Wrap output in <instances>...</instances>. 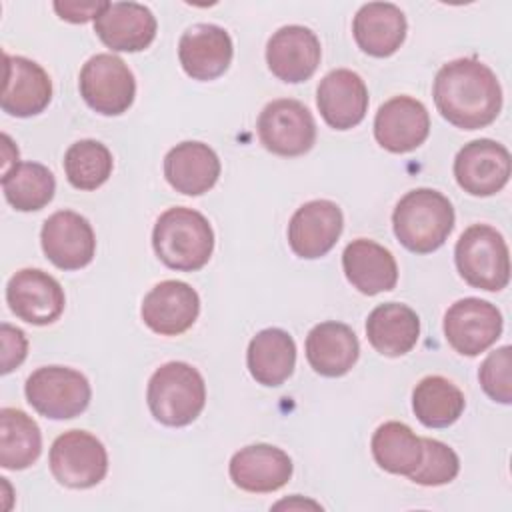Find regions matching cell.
<instances>
[{"label": "cell", "instance_id": "cell-1", "mask_svg": "<svg viewBox=\"0 0 512 512\" xmlns=\"http://www.w3.org/2000/svg\"><path fill=\"white\" fill-rule=\"evenodd\" d=\"M432 96L444 120L462 130H478L496 120L502 108V88L496 74L476 58L444 64Z\"/></svg>", "mask_w": 512, "mask_h": 512}, {"label": "cell", "instance_id": "cell-2", "mask_svg": "<svg viewBox=\"0 0 512 512\" xmlns=\"http://www.w3.org/2000/svg\"><path fill=\"white\" fill-rule=\"evenodd\" d=\"M152 246L160 262L168 268L194 272L208 264L214 250V232L206 216L198 210L174 206L156 220Z\"/></svg>", "mask_w": 512, "mask_h": 512}, {"label": "cell", "instance_id": "cell-3", "mask_svg": "<svg viewBox=\"0 0 512 512\" xmlns=\"http://www.w3.org/2000/svg\"><path fill=\"white\" fill-rule=\"evenodd\" d=\"M392 228L406 250L428 254L448 240L454 228V208L442 192L416 188L398 200L392 212Z\"/></svg>", "mask_w": 512, "mask_h": 512}, {"label": "cell", "instance_id": "cell-4", "mask_svg": "<svg viewBox=\"0 0 512 512\" xmlns=\"http://www.w3.org/2000/svg\"><path fill=\"white\" fill-rule=\"evenodd\" d=\"M146 400L160 424L188 426L206 404V384L192 364L166 362L150 376Z\"/></svg>", "mask_w": 512, "mask_h": 512}, {"label": "cell", "instance_id": "cell-5", "mask_svg": "<svg viewBox=\"0 0 512 512\" xmlns=\"http://www.w3.org/2000/svg\"><path fill=\"white\" fill-rule=\"evenodd\" d=\"M460 276L474 288L498 292L510 280V256L502 234L488 224H474L462 232L454 248Z\"/></svg>", "mask_w": 512, "mask_h": 512}, {"label": "cell", "instance_id": "cell-6", "mask_svg": "<svg viewBox=\"0 0 512 512\" xmlns=\"http://www.w3.org/2000/svg\"><path fill=\"white\" fill-rule=\"evenodd\" d=\"M28 404L44 418L68 420L82 414L90 404L88 378L68 366H42L24 386Z\"/></svg>", "mask_w": 512, "mask_h": 512}, {"label": "cell", "instance_id": "cell-7", "mask_svg": "<svg viewBox=\"0 0 512 512\" xmlns=\"http://www.w3.org/2000/svg\"><path fill=\"white\" fill-rule=\"evenodd\" d=\"M52 476L68 488H92L108 472V454L104 444L84 430L60 434L50 448Z\"/></svg>", "mask_w": 512, "mask_h": 512}, {"label": "cell", "instance_id": "cell-8", "mask_svg": "<svg viewBox=\"0 0 512 512\" xmlns=\"http://www.w3.org/2000/svg\"><path fill=\"white\" fill-rule=\"evenodd\" d=\"M80 94L84 102L102 116L126 112L136 96L134 74L114 54H96L80 70Z\"/></svg>", "mask_w": 512, "mask_h": 512}, {"label": "cell", "instance_id": "cell-9", "mask_svg": "<svg viewBox=\"0 0 512 512\" xmlns=\"http://www.w3.org/2000/svg\"><path fill=\"white\" fill-rule=\"evenodd\" d=\"M258 138L272 154L302 156L316 142V122L302 102L272 100L258 116Z\"/></svg>", "mask_w": 512, "mask_h": 512}, {"label": "cell", "instance_id": "cell-10", "mask_svg": "<svg viewBox=\"0 0 512 512\" xmlns=\"http://www.w3.org/2000/svg\"><path fill=\"white\" fill-rule=\"evenodd\" d=\"M502 334L500 310L480 298H462L444 314V336L462 356H478Z\"/></svg>", "mask_w": 512, "mask_h": 512}, {"label": "cell", "instance_id": "cell-11", "mask_svg": "<svg viewBox=\"0 0 512 512\" xmlns=\"http://www.w3.org/2000/svg\"><path fill=\"white\" fill-rule=\"evenodd\" d=\"M510 152L496 140L480 138L464 144L454 158V178L472 196H492L510 178Z\"/></svg>", "mask_w": 512, "mask_h": 512}, {"label": "cell", "instance_id": "cell-12", "mask_svg": "<svg viewBox=\"0 0 512 512\" xmlns=\"http://www.w3.org/2000/svg\"><path fill=\"white\" fill-rule=\"evenodd\" d=\"M6 302L16 318L46 326L60 318L66 298L54 276L38 268H22L6 284Z\"/></svg>", "mask_w": 512, "mask_h": 512}, {"label": "cell", "instance_id": "cell-13", "mask_svg": "<svg viewBox=\"0 0 512 512\" xmlns=\"http://www.w3.org/2000/svg\"><path fill=\"white\" fill-rule=\"evenodd\" d=\"M46 258L60 270L88 266L96 252V238L90 222L74 210H58L46 218L40 232Z\"/></svg>", "mask_w": 512, "mask_h": 512}, {"label": "cell", "instance_id": "cell-14", "mask_svg": "<svg viewBox=\"0 0 512 512\" xmlns=\"http://www.w3.org/2000/svg\"><path fill=\"white\" fill-rule=\"evenodd\" d=\"M342 226L344 216L336 202L310 200L290 218L288 244L296 256L314 260L334 248L342 234Z\"/></svg>", "mask_w": 512, "mask_h": 512}, {"label": "cell", "instance_id": "cell-15", "mask_svg": "<svg viewBox=\"0 0 512 512\" xmlns=\"http://www.w3.org/2000/svg\"><path fill=\"white\" fill-rule=\"evenodd\" d=\"M430 132L426 106L412 96H394L384 102L374 118L376 142L394 154L416 150Z\"/></svg>", "mask_w": 512, "mask_h": 512}, {"label": "cell", "instance_id": "cell-16", "mask_svg": "<svg viewBox=\"0 0 512 512\" xmlns=\"http://www.w3.org/2000/svg\"><path fill=\"white\" fill-rule=\"evenodd\" d=\"M200 312L198 292L180 280L156 284L142 300L144 324L160 336H178L192 328Z\"/></svg>", "mask_w": 512, "mask_h": 512}, {"label": "cell", "instance_id": "cell-17", "mask_svg": "<svg viewBox=\"0 0 512 512\" xmlns=\"http://www.w3.org/2000/svg\"><path fill=\"white\" fill-rule=\"evenodd\" d=\"M322 48L318 36L298 24L276 30L266 46V62L270 72L288 84L308 80L320 64Z\"/></svg>", "mask_w": 512, "mask_h": 512}, {"label": "cell", "instance_id": "cell-18", "mask_svg": "<svg viewBox=\"0 0 512 512\" xmlns=\"http://www.w3.org/2000/svg\"><path fill=\"white\" fill-rule=\"evenodd\" d=\"M52 98V82L46 70L30 58L4 54V84L0 106L16 118L40 114Z\"/></svg>", "mask_w": 512, "mask_h": 512}, {"label": "cell", "instance_id": "cell-19", "mask_svg": "<svg viewBox=\"0 0 512 512\" xmlns=\"http://www.w3.org/2000/svg\"><path fill=\"white\" fill-rule=\"evenodd\" d=\"M232 38L216 24L190 26L178 44V58L184 72L200 82L222 76L232 62Z\"/></svg>", "mask_w": 512, "mask_h": 512}, {"label": "cell", "instance_id": "cell-20", "mask_svg": "<svg viewBox=\"0 0 512 512\" xmlns=\"http://www.w3.org/2000/svg\"><path fill=\"white\" fill-rule=\"evenodd\" d=\"M316 104L328 126L348 130L358 126L366 116L368 88L356 72L336 68L320 80Z\"/></svg>", "mask_w": 512, "mask_h": 512}, {"label": "cell", "instance_id": "cell-21", "mask_svg": "<svg viewBox=\"0 0 512 512\" xmlns=\"http://www.w3.org/2000/svg\"><path fill=\"white\" fill-rule=\"evenodd\" d=\"M94 32L116 52H140L156 38V18L144 4L110 2L94 20Z\"/></svg>", "mask_w": 512, "mask_h": 512}, {"label": "cell", "instance_id": "cell-22", "mask_svg": "<svg viewBox=\"0 0 512 512\" xmlns=\"http://www.w3.org/2000/svg\"><path fill=\"white\" fill-rule=\"evenodd\" d=\"M228 470L240 490L264 494L280 490L290 480L292 460L272 444H250L232 456Z\"/></svg>", "mask_w": 512, "mask_h": 512}, {"label": "cell", "instance_id": "cell-23", "mask_svg": "<svg viewBox=\"0 0 512 512\" xmlns=\"http://www.w3.org/2000/svg\"><path fill=\"white\" fill-rule=\"evenodd\" d=\"M164 176L176 192L200 196L208 192L220 176L218 154L204 142H180L164 158Z\"/></svg>", "mask_w": 512, "mask_h": 512}, {"label": "cell", "instance_id": "cell-24", "mask_svg": "<svg viewBox=\"0 0 512 512\" xmlns=\"http://www.w3.org/2000/svg\"><path fill=\"white\" fill-rule=\"evenodd\" d=\"M342 268L348 282L362 294L388 292L398 282V266L392 252L374 240H352L342 254Z\"/></svg>", "mask_w": 512, "mask_h": 512}, {"label": "cell", "instance_id": "cell-25", "mask_svg": "<svg viewBox=\"0 0 512 512\" xmlns=\"http://www.w3.org/2000/svg\"><path fill=\"white\" fill-rule=\"evenodd\" d=\"M360 354L354 330L342 322H320L306 336L308 364L326 378H338L352 370Z\"/></svg>", "mask_w": 512, "mask_h": 512}, {"label": "cell", "instance_id": "cell-26", "mask_svg": "<svg viewBox=\"0 0 512 512\" xmlns=\"http://www.w3.org/2000/svg\"><path fill=\"white\" fill-rule=\"evenodd\" d=\"M358 48L374 58L392 56L406 38V16L390 2L364 4L352 22Z\"/></svg>", "mask_w": 512, "mask_h": 512}, {"label": "cell", "instance_id": "cell-27", "mask_svg": "<svg viewBox=\"0 0 512 512\" xmlns=\"http://www.w3.org/2000/svg\"><path fill=\"white\" fill-rule=\"evenodd\" d=\"M420 336L418 314L400 302L376 306L366 320V338L382 356L398 358L410 352Z\"/></svg>", "mask_w": 512, "mask_h": 512}, {"label": "cell", "instance_id": "cell-28", "mask_svg": "<svg viewBox=\"0 0 512 512\" xmlns=\"http://www.w3.org/2000/svg\"><path fill=\"white\" fill-rule=\"evenodd\" d=\"M246 364L250 376L262 386H280L296 364L294 338L282 328H264L248 344Z\"/></svg>", "mask_w": 512, "mask_h": 512}, {"label": "cell", "instance_id": "cell-29", "mask_svg": "<svg viewBox=\"0 0 512 512\" xmlns=\"http://www.w3.org/2000/svg\"><path fill=\"white\" fill-rule=\"evenodd\" d=\"M462 390L444 376L422 378L412 392V410L428 428H446L464 412Z\"/></svg>", "mask_w": 512, "mask_h": 512}, {"label": "cell", "instance_id": "cell-30", "mask_svg": "<svg viewBox=\"0 0 512 512\" xmlns=\"http://www.w3.org/2000/svg\"><path fill=\"white\" fill-rule=\"evenodd\" d=\"M42 452V434L26 412L18 408L0 410V464L6 470L32 466Z\"/></svg>", "mask_w": 512, "mask_h": 512}, {"label": "cell", "instance_id": "cell-31", "mask_svg": "<svg viewBox=\"0 0 512 512\" xmlns=\"http://www.w3.org/2000/svg\"><path fill=\"white\" fill-rule=\"evenodd\" d=\"M372 456L376 464L390 474L410 476L422 462V438L404 422H384L376 428L372 442Z\"/></svg>", "mask_w": 512, "mask_h": 512}, {"label": "cell", "instance_id": "cell-32", "mask_svg": "<svg viewBox=\"0 0 512 512\" xmlns=\"http://www.w3.org/2000/svg\"><path fill=\"white\" fill-rule=\"evenodd\" d=\"M2 190L6 202L20 212L44 208L56 190L54 174L38 162H18L2 172Z\"/></svg>", "mask_w": 512, "mask_h": 512}, {"label": "cell", "instance_id": "cell-33", "mask_svg": "<svg viewBox=\"0 0 512 512\" xmlns=\"http://www.w3.org/2000/svg\"><path fill=\"white\" fill-rule=\"evenodd\" d=\"M110 150L92 138L74 142L64 154V172L68 182L78 190H96L112 174Z\"/></svg>", "mask_w": 512, "mask_h": 512}, {"label": "cell", "instance_id": "cell-34", "mask_svg": "<svg viewBox=\"0 0 512 512\" xmlns=\"http://www.w3.org/2000/svg\"><path fill=\"white\" fill-rule=\"evenodd\" d=\"M422 452L420 466L408 476L412 482L422 486H442L458 476L460 460L448 444L434 438H422Z\"/></svg>", "mask_w": 512, "mask_h": 512}, {"label": "cell", "instance_id": "cell-35", "mask_svg": "<svg viewBox=\"0 0 512 512\" xmlns=\"http://www.w3.org/2000/svg\"><path fill=\"white\" fill-rule=\"evenodd\" d=\"M510 366H512V348L502 346L490 352L478 370V378L484 392L500 404L512 402Z\"/></svg>", "mask_w": 512, "mask_h": 512}, {"label": "cell", "instance_id": "cell-36", "mask_svg": "<svg viewBox=\"0 0 512 512\" xmlns=\"http://www.w3.org/2000/svg\"><path fill=\"white\" fill-rule=\"evenodd\" d=\"M0 336H2V374H8L24 362L28 342L20 328L10 326L6 322L2 324Z\"/></svg>", "mask_w": 512, "mask_h": 512}, {"label": "cell", "instance_id": "cell-37", "mask_svg": "<svg viewBox=\"0 0 512 512\" xmlns=\"http://www.w3.org/2000/svg\"><path fill=\"white\" fill-rule=\"evenodd\" d=\"M108 4L110 2H94V0H88V2H54V10L62 20L80 24V22H88L92 18L96 20L108 8Z\"/></svg>", "mask_w": 512, "mask_h": 512}]
</instances>
